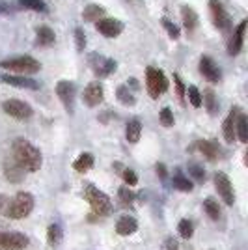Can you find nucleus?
I'll return each instance as SVG.
<instances>
[{
    "instance_id": "39",
    "label": "nucleus",
    "mask_w": 248,
    "mask_h": 250,
    "mask_svg": "<svg viewBox=\"0 0 248 250\" xmlns=\"http://www.w3.org/2000/svg\"><path fill=\"white\" fill-rule=\"evenodd\" d=\"M120 200H122L124 204H131V202L135 200V192H133L131 188L122 187V188H120Z\"/></svg>"
},
{
    "instance_id": "40",
    "label": "nucleus",
    "mask_w": 248,
    "mask_h": 250,
    "mask_svg": "<svg viewBox=\"0 0 248 250\" xmlns=\"http://www.w3.org/2000/svg\"><path fill=\"white\" fill-rule=\"evenodd\" d=\"M174 84H176L177 97H179V101L183 103V101H185V86H183V83H181V79H179V75H174Z\"/></svg>"
},
{
    "instance_id": "38",
    "label": "nucleus",
    "mask_w": 248,
    "mask_h": 250,
    "mask_svg": "<svg viewBox=\"0 0 248 250\" xmlns=\"http://www.w3.org/2000/svg\"><path fill=\"white\" fill-rule=\"evenodd\" d=\"M188 174H192V177H194L196 181H204V179H206L204 168L198 167V165H190V167H188Z\"/></svg>"
},
{
    "instance_id": "14",
    "label": "nucleus",
    "mask_w": 248,
    "mask_h": 250,
    "mask_svg": "<svg viewBox=\"0 0 248 250\" xmlns=\"http://www.w3.org/2000/svg\"><path fill=\"white\" fill-rule=\"evenodd\" d=\"M245 32H247V21H241V24L235 28L233 36H231V40H229V47H227V52H229L231 56H235V54H239V52L243 51Z\"/></svg>"
},
{
    "instance_id": "29",
    "label": "nucleus",
    "mask_w": 248,
    "mask_h": 250,
    "mask_svg": "<svg viewBox=\"0 0 248 250\" xmlns=\"http://www.w3.org/2000/svg\"><path fill=\"white\" fill-rule=\"evenodd\" d=\"M174 187L177 190H181V192H190L192 190V181L183 176L181 172H177L176 176H174Z\"/></svg>"
},
{
    "instance_id": "34",
    "label": "nucleus",
    "mask_w": 248,
    "mask_h": 250,
    "mask_svg": "<svg viewBox=\"0 0 248 250\" xmlns=\"http://www.w3.org/2000/svg\"><path fill=\"white\" fill-rule=\"evenodd\" d=\"M19 4L32 11H47V6L43 4V0H19Z\"/></svg>"
},
{
    "instance_id": "10",
    "label": "nucleus",
    "mask_w": 248,
    "mask_h": 250,
    "mask_svg": "<svg viewBox=\"0 0 248 250\" xmlns=\"http://www.w3.org/2000/svg\"><path fill=\"white\" fill-rule=\"evenodd\" d=\"M95 28L103 34L104 38H118L122 32H124V24L122 21H118V19H99L97 24H95Z\"/></svg>"
},
{
    "instance_id": "28",
    "label": "nucleus",
    "mask_w": 248,
    "mask_h": 250,
    "mask_svg": "<svg viewBox=\"0 0 248 250\" xmlns=\"http://www.w3.org/2000/svg\"><path fill=\"white\" fill-rule=\"evenodd\" d=\"M62 235H63V231H62V226L60 224H51L49 228H47V241H49V245H58L60 241H62Z\"/></svg>"
},
{
    "instance_id": "45",
    "label": "nucleus",
    "mask_w": 248,
    "mask_h": 250,
    "mask_svg": "<svg viewBox=\"0 0 248 250\" xmlns=\"http://www.w3.org/2000/svg\"><path fill=\"white\" fill-rule=\"evenodd\" d=\"M4 204H6V198L0 194V209H2V206H4Z\"/></svg>"
},
{
    "instance_id": "12",
    "label": "nucleus",
    "mask_w": 248,
    "mask_h": 250,
    "mask_svg": "<svg viewBox=\"0 0 248 250\" xmlns=\"http://www.w3.org/2000/svg\"><path fill=\"white\" fill-rule=\"evenodd\" d=\"M84 103L88 104V106H97V104L103 103L104 99V92H103V86L99 83H92L86 86V90H84Z\"/></svg>"
},
{
    "instance_id": "32",
    "label": "nucleus",
    "mask_w": 248,
    "mask_h": 250,
    "mask_svg": "<svg viewBox=\"0 0 248 250\" xmlns=\"http://www.w3.org/2000/svg\"><path fill=\"white\" fill-rule=\"evenodd\" d=\"M186 94H188V101L190 104L194 106V108H200L202 106V94H200V90H198L196 86H188V90H186Z\"/></svg>"
},
{
    "instance_id": "6",
    "label": "nucleus",
    "mask_w": 248,
    "mask_h": 250,
    "mask_svg": "<svg viewBox=\"0 0 248 250\" xmlns=\"http://www.w3.org/2000/svg\"><path fill=\"white\" fill-rule=\"evenodd\" d=\"M30 239L21 231H0V250H24Z\"/></svg>"
},
{
    "instance_id": "21",
    "label": "nucleus",
    "mask_w": 248,
    "mask_h": 250,
    "mask_svg": "<svg viewBox=\"0 0 248 250\" xmlns=\"http://www.w3.org/2000/svg\"><path fill=\"white\" fill-rule=\"evenodd\" d=\"M181 19H183V26L186 28V32H192L198 26V15L196 11L188 6L181 8Z\"/></svg>"
},
{
    "instance_id": "4",
    "label": "nucleus",
    "mask_w": 248,
    "mask_h": 250,
    "mask_svg": "<svg viewBox=\"0 0 248 250\" xmlns=\"http://www.w3.org/2000/svg\"><path fill=\"white\" fill-rule=\"evenodd\" d=\"M0 67L2 69H10L13 73L34 75L41 69V63L38 62L36 58H32V56H15V58L0 62Z\"/></svg>"
},
{
    "instance_id": "27",
    "label": "nucleus",
    "mask_w": 248,
    "mask_h": 250,
    "mask_svg": "<svg viewBox=\"0 0 248 250\" xmlns=\"http://www.w3.org/2000/svg\"><path fill=\"white\" fill-rule=\"evenodd\" d=\"M204 209H206V213L209 215V219L211 220L220 219V206H218V202L215 198L204 200Z\"/></svg>"
},
{
    "instance_id": "24",
    "label": "nucleus",
    "mask_w": 248,
    "mask_h": 250,
    "mask_svg": "<svg viewBox=\"0 0 248 250\" xmlns=\"http://www.w3.org/2000/svg\"><path fill=\"white\" fill-rule=\"evenodd\" d=\"M116 95H118V99H120V103L125 104V106H133L136 103V97L135 94L129 90V86L127 84H122L118 90H116Z\"/></svg>"
},
{
    "instance_id": "1",
    "label": "nucleus",
    "mask_w": 248,
    "mask_h": 250,
    "mask_svg": "<svg viewBox=\"0 0 248 250\" xmlns=\"http://www.w3.org/2000/svg\"><path fill=\"white\" fill-rule=\"evenodd\" d=\"M11 153H13L11 159H13L24 172H38V170L41 168V163H43L41 151L34 146L32 142L24 140V138H17V140L13 142Z\"/></svg>"
},
{
    "instance_id": "37",
    "label": "nucleus",
    "mask_w": 248,
    "mask_h": 250,
    "mask_svg": "<svg viewBox=\"0 0 248 250\" xmlns=\"http://www.w3.org/2000/svg\"><path fill=\"white\" fill-rule=\"evenodd\" d=\"M163 26H165L166 30H168V34H170V38H172V40H177V38H179V28H177L176 24H172V22H170V19H163Z\"/></svg>"
},
{
    "instance_id": "17",
    "label": "nucleus",
    "mask_w": 248,
    "mask_h": 250,
    "mask_svg": "<svg viewBox=\"0 0 248 250\" xmlns=\"http://www.w3.org/2000/svg\"><path fill=\"white\" fill-rule=\"evenodd\" d=\"M4 176L11 183H19V181H22V177H24V170L13 159H6V163H4Z\"/></svg>"
},
{
    "instance_id": "23",
    "label": "nucleus",
    "mask_w": 248,
    "mask_h": 250,
    "mask_svg": "<svg viewBox=\"0 0 248 250\" xmlns=\"http://www.w3.org/2000/svg\"><path fill=\"white\" fill-rule=\"evenodd\" d=\"M235 136H239V140L245 144L248 142V120L245 114H237V120H235Z\"/></svg>"
},
{
    "instance_id": "8",
    "label": "nucleus",
    "mask_w": 248,
    "mask_h": 250,
    "mask_svg": "<svg viewBox=\"0 0 248 250\" xmlns=\"http://www.w3.org/2000/svg\"><path fill=\"white\" fill-rule=\"evenodd\" d=\"M215 187H217L220 198L224 200L226 206H233L235 204V192H233V185L229 181V177L224 172H217L215 174Z\"/></svg>"
},
{
    "instance_id": "7",
    "label": "nucleus",
    "mask_w": 248,
    "mask_h": 250,
    "mask_svg": "<svg viewBox=\"0 0 248 250\" xmlns=\"http://www.w3.org/2000/svg\"><path fill=\"white\" fill-rule=\"evenodd\" d=\"M2 110L11 118H15V120H28L34 114L30 104L21 101V99H6L2 103Z\"/></svg>"
},
{
    "instance_id": "25",
    "label": "nucleus",
    "mask_w": 248,
    "mask_h": 250,
    "mask_svg": "<svg viewBox=\"0 0 248 250\" xmlns=\"http://www.w3.org/2000/svg\"><path fill=\"white\" fill-rule=\"evenodd\" d=\"M93 167V155L92 153H83V155H79V159L73 163V168L77 170V172H88L90 168Z\"/></svg>"
},
{
    "instance_id": "15",
    "label": "nucleus",
    "mask_w": 248,
    "mask_h": 250,
    "mask_svg": "<svg viewBox=\"0 0 248 250\" xmlns=\"http://www.w3.org/2000/svg\"><path fill=\"white\" fill-rule=\"evenodd\" d=\"M92 65L97 77H108L112 71H116V62L110 58H103V56H93Z\"/></svg>"
},
{
    "instance_id": "22",
    "label": "nucleus",
    "mask_w": 248,
    "mask_h": 250,
    "mask_svg": "<svg viewBox=\"0 0 248 250\" xmlns=\"http://www.w3.org/2000/svg\"><path fill=\"white\" fill-rule=\"evenodd\" d=\"M140 135H142V124L138 120H131L127 124V129H125V136H127V142L131 144H136L140 140Z\"/></svg>"
},
{
    "instance_id": "13",
    "label": "nucleus",
    "mask_w": 248,
    "mask_h": 250,
    "mask_svg": "<svg viewBox=\"0 0 248 250\" xmlns=\"http://www.w3.org/2000/svg\"><path fill=\"white\" fill-rule=\"evenodd\" d=\"M200 73L204 75V79H207L209 83H218L220 81V69L209 56L200 58Z\"/></svg>"
},
{
    "instance_id": "9",
    "label": "nucleus",
    "mask_w": 248,
    "mask_h": 250,
    "mask_svg": "<svg viewBox=\"0 0 248 250\" xmlns=\"http://www.w3.org/2000/svg\"><path fill=\"white\" fill-rule=\"evenodd\" d=\"M56 94L60 97L67 112H73V103H75V86L69 81H60L56 84Z\"/></svg>"
},
{
    "instance_id": "44",
    "label": "nucleus",
    "mask_w": 248,
    "mask_h": 250,
    "mask_svg": "<svg viewBox=\"0 0 248 250\" xmlns=\"http://www.w3.org/2000/svg\"><path fill=\"white\" fill-rule=\"evenodd\" d=\"M8 10H10V8H8L4 2H0V11H8Z\"/></svg>"
},
{
    "instance_id": "30",
    "label": "nucleus",
    "mask_w": 248,
    "mask_h": 250,
    "mask_svg": "<svg viewBox=\"0 0 248 250\" xmlns=\"http://www.w3.org/2000/svg\"><path fill=\"white\" fill-rule=\"evenodd\" d=\"M103 13H104L103 8H101V6H95V4L88 6V8L83 11V15H84V19H86V21H99Z\"/></svg>"
},
{
    "instance_id": "42",
    "label": "nucleus",
    "mask_w": 248,
    "mask_h": 250,
    "mask_svg": "<svg viewBox=\"0 0 248 250\" xmlns=\"http://www.w3.org/2000/svg\"><path fill=\"white\" fill-rule=\"evenodd\" d=\"M165 249L166 250H179V245H177V241L174 237H168L165 241Z\"/></svg>"
},
{
    "instance_id": "11",
    "label": "nucleus",
    "mask_w": 248,
    "mask_h": 250,
    "mask_svg": "<svg viewBox=\"0 0 248 250\" xmlns=\"http://www.w3.org/2000/svg\"><path fill=\"white\" fill-rule=\"evenodd\" d=\"M209 6H211V15H213L215 26H217L218 30H227L229 28V15L226 13L224 6L218 0H211Z\"/></svg>"
},
{
    "instance_id": "16",
    "label": "nucleus",
    "mask_w": 248,
    "mask_h": 250,
    "mask_svg": "<svg viewBox=\"0 0 248 250\" xmlns=\"http://www.w3.org/2000/svg\"><path fill=\"white\" fill-rule=\"evenodd\" d=\"M0 81L10 86H15V88H26V90H38L40 84L34 79H26V77H15V75H2Z\"/></svg>"
},
{
    "instance_id": "41",
    "label": "nucleus",
    "mask_w": 248,
    "mask_h": 250,
    "mask_svg": "<svg viewBox=\"0 0 248 250\" xmlns=\"http://www.w3.org/2000/svg\"><path fill=\"white\" fill-rule=\"evenodd\" d=\"M124 179H125V183L129 185V187H135L136 183H138V177H136V174L133 172V170H124Z\"/></svg>"
},
{
    "instance_id": "2",
    "label": "nucleus",
    "mask_w": 248,
    "mask_h": 250,
    "mask_svg": "<svg viewBox=\"0 0 248 250\" xmlns=\"http://www.w3.org/2000/svg\"><path fill=\"white\" fill-rule=\"evenodd\" d=\"M32 209H34V196H32L30 192H26V190H21V192H17V194L13 196V200L8 204L4 215H6L8 219L21 220L30 215Z\"/></svg>"
},
{
    "instance_id": "26",
    "label": "nucleus",
    "mask_w": 248,
    "mask_h": 250,
    "mask_svg": "<svg viewBox=\"0 0 248 250\" xmlns=\"http://www.w3.org/2000/svg\"><path fill=\"white\" fill-rule=\"evenodd\" d=\"M54 43V32L49 28V26H41L38 28V45L41 47H49Z\"/></svg>"
},
{
    "instance_id": "36",
    "label": "nucleus",
    "mask_w": 248,
    "mask_h": 250,
    "mask_svg": "<svg viewBox=\"0 0 248 250\" xmlns=\"http://www.w3.org/2000/svg\"><path fill=\"white\" fill-rule=\"evenodd\" d=\"M75 42H77V49L84 51V47H86V34H84L83 28H75Z\"/></svg>"
},
{
    "instance_id": "19",
    "label": "nucleus",
    "mask_w": 248,
    "mask_h": 250,
    "mask_svg": "<svg viewBox=\"0 0 248 250\" xmlns=\"http://www.w3.org/2000/svg\"><path fill=\"white\" fill-rule=\"evenodd\" d=\"M239 108H231V112L227 114V118L224 120V125H222V131H224V138H226L227 144H231L235 140V120H237Z\"/></svg>"
},
{
    "instance_id": "20",
    "label": "nucleus",
    "mask_w": 248,
    "mask_h": 250,
    "mask_svg": "<svg viewBox=\"0 0 248 250\" xmlns=\"http://www.w3.org/2000/svg\"><path fill=\"white\" fill-rule=\"evenodd\" d=\"M198 149L202 151V155L206 157L207 161H217L220 155V149H218L217 142L213 140H200L198 142Z\"/></svg>"
},
{
    "instance_id": "35",
    "label": "nucleus",
    "mask_w": 248,
    "mask_h": 250,
    "mask_svg": "<svg viewBox=\"0 0 248 250\" xmlns=\"http://www.w3.org/2000/svg\"><path fill=\"white\" fill-rule=\"evenodd\" d=\"M159 120H161V124L165 125V127H172L174 125V112L168 106H165L161 110V114H159Z\"/></svg>"
},
{
    "instance_id": "18",
    "label": "nucleus",
    "mask_w": 248,
    "mask_h": 250,
    "mask_svg": "<svg viewBox=\"0 0 248 250\" xmlns=\"http://www.w3.org/2000/svg\"><path fill=\"white\" fill-rule=\"evenodd\" d=\"M136 229H138V222H136L135 217H129V215H124L122 219L118 220V224H116V231H118V235H122V237L133 235Z\"/></svg>"
},
{
    "instance_id": "43",
    "label": "nucleus",
    "mask_w": 248,
    "mask_h": 250,
    "mask_svg": "<svg viewBox=\"0 0 248 250\" xmlns=\"http://www.w3.org/2000/svg\"><path fill=\"white\" fill-rule=\"evenodd\" d=\"M155 170H157V174L165 179V177H166V167H165V165H163V163H161V165H157Z\"/></svg>"
},
{
    "instance_id": "5",
    "label": "nucleus",
    "mask_w": 248,
    "mask_h": 250,
    "mask_svg": "<svg viewBox=\"0 0 248 250\" xmlns=\"http://www.w3.org/2000/svg\"><path fill=\"white\" fill-rule=\"evenodd\" d=\"M145 86H147L149 95L153 99H157L159 95L165 94L166 90H168V79H166V75L161 69L147 67V71H145Z\"/></svg>"
},
{
    "instance_id": "33",
    "label": "nucleus",
    "mask_w": 248,
    "mask_h": 250,
    "mask_svg": "<svg viewBox=\"0 0 248 250\" xmlns=\"http://www.w3.org/2000/svg\"><path fill=\"white\" fill-rule=\"evenodd\" d=\"M202 101H206V106H207V110H209V114H215V112H217V97H215V94H213L211 90H207L206 94H204Z\"/></svg>"
},
{
    "instance_id": "31",
    "label": "nucleus",
    "mask_w": 248,
    "mask_h": 250,
    "mask_svg": "<svg viewBox=\"0 0 248 250\" xmlns=\"http://www.w3.org/2000/svg\"><path fill=\"white\" fill-rule=\"evenodd\" d=\"M177 231H179V235H181L183 239H190V237H192V233H194V224L186 219L181 220V222L177 224Z\"/></svg>"
},
{
    "instance_id": "3",
    "label": "nucleus",
    "mask_w": 248,
    "mask_h": 250,
    "mask_svg": "<svg viewBox=\"0 0 248 250\" xmlns=\"http://www.w3.org/2000/svg\"><path fill=\"white\" fill-rule=\"evenodd\" d=\"M84 198L88 200L92 211L95 215H99V217H104V215H108L112 211L110 198L104 194L103 190H99V188L93 187V185H86L84 187Z\"/></svg>"
}]
</instances>
